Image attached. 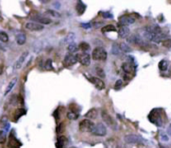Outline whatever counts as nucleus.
I'll return each instance as SVG.
<instances>
[{
	"label": "nucleus",
	"instance_id": "f257e3e1",
	"mask_svg": "<svg viewBox=\"0 0 171 148\" xmlns=\"http://www.w3.org/2000/svg\"><path fill=\"white\" fill-rule=\"evenodd\" d=\"M143 37L146 40H150L152 41L153 38L155 37L156 34L160 33L161 32V28L159 26H154V25H151V26H145L143 29Z\"/></svg>",
	"mask_w": 171,
	"mask_h": 148
},
{
	"label": "nucleus",
	"instance_id": "f03ea898",
	"mask_svg": "<svg viewBox=\"0 0 171 148\" xmlns=\"http://www.w3.org/2000/svg\"><path fill=\"white\" fill-rule=\"evenodd\" d=\"M92 59L96 61H105L107 59V52L104 48L96 47L92 52Z\"/></svg>",
	"mask_w": 171,
	"mask_h": 148
},
{
	"label": "nucleus",
	"instance_id": "7ed1b4c3",
	"mask_svg": "<svg viewBox=\"0 0 171 148\" xmlns=\"http://www.w3.org/2000/svg\"><path fill=\"white\" fill-rule=\"evenodd\" d=\"M101 117L108 126H109L110 128H112L113 130H116V128H117V124H116L115 120L112 118V116H111L105 109L101 111Z\"/></svg>",
	"mask_w": 171,
	"mask_h": 148
},
{
	"label": "nucleus",
	"instance_id": "20e7f679",
	"mask_svg": "<svg viewBox=\"0 0 171 148\" xmlns=\"http://www.w3.org/2000/svg\"><path fill=\"white\" fill-rule=\"evenodd\" d=\"M94 123L89 119H83L79 122V130L81 132H92Z\"/></svg>",
	"mask_w": 171,
	"mask_h": 148
},
{
	"label": "nucleus",
	"instance_id": "39448f33",
	"mask_svg": "<svg viewBox=\"0 0 171 148\" xmlns=\"http://www.w3.org/2000/svg\"><path fill=\"white\" fill-rule=\"evenodd\" d=\"M91 133L96 136H105L107 133V128L103 123L99 122L97 124H94V127H93L92 132Z\"/></svg>",
	"mask_w": 171,
	"mask_h": 148
},
{
	"label": "nucleus",
	"instance_id": "423d86ee",
	"mask_svg": "<svg viewBox=\"0 0 171 148\" xmlns=\"http://www.w3.org/2000/svg\"><path fill=\"white\" fill-rule=\"evenodd\" d=\"M127 41L133 45H140V46H143L145 44L144 40L141 38L140 35H138V34H131V35H129V37L127 38Z\"/></svg>",
	"mask_w": 171,
	"mask_h": 148
},
{
	"label": "nucleus",
	"instance_id": "0eeeda50",
	"mask_svg": "<svg viewBox=\"0 0 171 148\" xmlns=\"http://www.w3.org/2000/svg\"><path fill=\"white\" fill-rule=\"evenodd\" d=\"M77 57V61H79L80 63L83 65V66H88L90 64V61H91V57L88 53H85V52H82V53H79L76 55Z\"/></svg>",
	"mask_w": 171,
	"mask_h": 148
},
{
	"label": "nucleus",
	"instance_id": "6e6552de",
	"mask_svg": "<svg viewBox=\"0 0 171 148\" xmlns=\"http://www.w3.org/2000/svg\"><path fill=\"white\" fill-rule=\"evenodd\" d=\"M76 62H77V57H76V55L68 53L67 55L65 56V58L63 60V64H64V66L70 67V66H72V65L75 64Z\"/></svg>",
	"mask_w": 171,
	"mask_h": 148
},
{
	"label": "nucleus",
	"instance_id": "1a4fd4ad",
	"mask_svg": "<svg viewBox=\"0 0 171 148\" xmlns=\"http://www.w3.org/2000/svg\"><path fill=\"white\" fill-rule=\"evenodd\" d=\"M135 18L131 15H123L119 18V24L121 26H127V25H130L132 23H134Z\"/></svg>",
	"mask_w": 171,
	"mask_h": 148
},
{
	"label": "nucleus",
	"instance_id": "9d476101",
	"mask_svg": "<svg viewBox=\"0 0 171 148\" xmlns=\"http://www.w3.org/2000/svg\"><path fill=\"white\" fill-rule=\"evenodd\" d=\"M141 140V137H139L136 134H128L124 137V141L128 144H137Z\"/></svg>",
	"mask_w": 171,
	"mask_h": 148
},
{
	"label": "nucleus",
	"instance_id": "9b49d317",
	"mask_svg": "<svg viewBox=\"0 0 171 148\" xmlns=\"http://www.w3.org/2000/svg\"><path fill=\"white\" fill-rule=\"evenodd\" d=\"M27 56H28V52H27V51H25V52L22 53L21 55L19 56V58L16 60L15 64H14V68H15V69H20V68L23 66V64H24L25 60H26Z\"/></svg>",
	"mask_w": 171,
	"mask_h": 148
},
{
	"label": "nucleus",
	"instance_id": "f8f14e48",
	"mask_svg": "<svg viewBox=\"0 0 171 148\" xmlns=\"http://www.w3.org/2000/svg\"><path fill=\"white\" fill-rule=\"evenodd\" d=\"M148 118H149V120L152 122V123L157 124V125H161V117L156 110H153L152 112L148 115Z\"/></svg>",
	"mask_w": 171,
	"mask_h": 148
},
{
	"label": "nucleus",
	"instance_id": "ddd939ff",
	"mask_svg": "<svg viewBox=\"0 0 171 148\" xmlns=\"http://www.w3.org/2000/svg\"><path fill=\"white\" fill-rule=\"evenodd\" d=\"M25 28L30 31H40L44 28V26H42L41 24H38L36 23V22H27L26 24H25Z\"/></svg>",
	"mask_w": 171,
	"mask_h": 148
},
{
	"label": "nucleus",
	"instance_id": "4468645a",
	"mask_svg": "<svg viewBox=\"0 0 171 148\" xmlns=\"http://www.w3.org/2000/svg\"><path fill=\"white\" fill-rule=\"evenodd\" d=\"M89 80L91 81V83H92L94 86L96 87V89L102 90V89H104V88H105L104 82L102 81L100 78H98V77H90Z\"/></svg>",
	"mask_w": 171,
	"mask_h": 148
},
{
	"label": "nucleus",
	"instance_id": "2eb2a0df",
	"mask_svg": "<svg viewBox=\"0 0 171 148\" xmlns=\"http://www.w3.org/2000/svg\"><path fill=\"white\" fill-rule=\"evenodd\" d=\"M33 20H35L36 22H38V24H50L51 23V19L48 18L46 16H40V15H35L33 16Z\"/></svg>",
	"mask_w": 171,
	"mask_h": 148
},
{
	"label": "nucleus",
	"instance_id": "dca6fc26",
	"mask_svg": "<svg viewBox=\"0 0 171 148\" xmlns=\"http://www.w3.org/2000/svg\"><path fill=\"white\" fill-rule=\"evenodd\" d=\"M118 34L120 38H128L130 35V30L127 26H120L118 30Z\"/></svg>",
	"mask_w": 171,
	"mask_h": 148
},
{
	"label": "nucleus",
	"instance_id": "f3484780",
	"mask_svg": "<svg viewBox=\"0 0 171 148\" xmlns=\"http://www.w3.org/2000/svg\"><path fill=\"white\" fill-rule=\"evenodd\" d=\"M134 66L132 65L131 62H124L123 64H122V69L124 70V72L126 74H132L134 72Z\"/></svg>",
	"mask_w": 171,
	"mask_h": 148
},
{
	"label": "nucleus",
	"instance_id": "a211bd4d",
	"mask_svg": "<svg viewBox=\"0 0 171 148\" xmlns=\"http://www.w3.org/2000/svg\"><path fill=\"white\" fill-rule=\"evenodd\" d=\"M105 148H118V142L114 138H108L104 142Z\"/></svg>",
	"mask_w": 171,
	"mask_h": 148
},
{
	"label": "nucleus",
	"instance_id": "6ab92c4d",
	"mask_svg": "<svg viewBox=\"0 0 171 148\" xmlns=\"http://www.w3.org/2000/svg\"><path fill=\"white\" fill-rule=\"evenodd\" d=\"M45 15L48 16V18H60L61 14L59 12H57L56 10H52V9H48L45 11Z\"/></svg>",
	"mask_w": 171,
	"mask_h": 148
},
{
	"label": "nucleus",
	"instance_id": "aec40b11",
	"mask_svg": "<svg viewBox=\"0 0 171 148\" xmlns=\"http://www.w3.org/2000/svg\"><path fill=\"white\" fill-rule=\"evenodd\" d=\"M16 41L18 45H23L26 42V35L23 32H19L16 34Z\"/></svg>",
	"mask_w": 171,
	"mask_h": 148
},
{
	"label": "nucleus",
	"instance_id": "412c9836",
	"mask_svg": "<svg viewBox=\"0 0 171 148\" xmlns=\"http://www.w3.org/2000/svg\"><path fill=\"white\" fill-rule=\"evenodd\" d=\"M97 115H98V111H97V109H95V108H92V109H90L89 111H87V113L85 114L86 119H89V120H91V119H95L97 117Z\"/></svg>",
	"mask_w": 171,
	"mask_h": 148
},
{
	"label": "nucleus",
	"instance_id": "4be33fe9",
	"mask_svg": "<svg viewBox=\"0 0 171 148\" xmlns=\"http://www.w3.org/2000/svg\"><path fill=\"white\" fill-rule=\"evenodd\" d=\"M85 9H86V5L82 1H78V3L76 4V11H77L78 15H82L84 13Z\"/></svg>",
	"mask_w": 171,
	"mask_h": 148
},
{
	"label": "nucleus",
	"instance_id": "5701e85b",
	"mask_svg": "<svg viewBox=\"0 0 171 148\" xmlns=\"http://www.w3.org/2000/svg\"><path fill=\"white\" fill-rule=\"evenodd\" d=\"M67 144V139L65 136H59L57 139V148H63Z\"/></svg>",
	"mask_w": 171,
	"mask_h": 148
},
{
	"label": "nucleus",
	"instance_id": "b1692460",
	"mask_svg": "<svg viewBox=\"0 0 171 148\" xmlns=\"http://www.w3.org/2000/svg\"><path fill=\"white\" fill-rule=\"evenodd\" d=\"M166 36H167V34H165V33H163L161 31L160 33H158V34H156L155 35V37L154 38H153V42H156V43H157V42H162L164 40V39H166Z\"/></svg>",
	"mask_w": 171,
	"mask_h": 148
},
{
	"label": "nucleus",
	"instance_id": "393cba45",
	"mask_svg": "<svg viewBox=\"0 0 171 148\" xmlns=\"http://www.w3.org/2000/svg\"><path fill=\"white\" fill-rule=\"evenodd\" d=\"M16 82H17V78L15 77V78H13L12 80H11V81L9 82V83H8L7 88H6V90H5V93H4L5 95H7L8 93H9L11 90H12V88L14 87V85L16 84Z\"/></svg>",
	"mask_w": 171,
	"mask_h": 148
},
{
	"label": "nucleus",
	"instance_id": "a878e982",
	"mask_svg": "<svg viewBox=\"0 0 171 148\" xmlns=\"http://www.w3.org/2000/svg\"><path fill=\"white\" fill-rule=\"evenodd\" d=\"M111 52L114 55H120L122 53V51L120 50V47H119V44L118 43H114L112 45V49H111Z\"/></svg>",
	"mask_w": 171,
	"mask_h": 148
},
{
	"label": "nucleus",
	"instance_id": "bb28decb",
	"mask_svg": "<svg viewBox=\"0 0 171 148\" xmlns=\"http://www.w3.org/2000/svg\"><path fill=\"white\" fill-rule=\"evenodd\" d=\"M67 50H68V52H69L70 54H73V53H75L76 51L78 50V46L75 43H74V42H72V43H70L67 46Z\"/></svg>",
	"mask_w": 171,
	"mask_h": 148
},
{
	"label": "nucleus",
	"instance_id": "cd10ccee",
	"mask_svg": "<svg viewBox=\"0 0 171 148\" xmlns=\"http://www.w3.org/2000/svg\"><path fill=\"white\" fill-rule=\"evenodd\" d=\"M79 48H80L81 51H83V52L87 53L88 50H90V45L87 43V42H81L80 44H79Z\"/></svg>",
	"mask_w": 171,
	"mask_h": 148
},
{
	"label": "nucleus",
	"instance_id": "c85d7f7f",
	"mask_svg": "<svg viewBox=\"0 0 171 148\" xmlns=\"http://www.w3.org/2000/svg\"><path fill=\"white\" fill-rule=\"evenodd\" d=\"M101 31L103 33H107V32H110V31H116V27L114 25H106V26L102 27Z\"/></svg>",
	"mask_w": 171,
	"mask_h": 148
},
{
	"label": "nucleus",
	"instance_id": "c756f323",
	"mask_svg": "<svg viewBox=\"0 0 171 148\" xmlns=\"http://www.w3.org/2000/svg\"><path fill=\"white\" fill-rule=\"evenodd\" d=\"M8 40H9L8 34L6 32H4V31L0 30V41L3 42V43H5V42H8Z\"/></svg>",
	"mask_w": 171,
	"mask_h": 148
},
{
	"label": "nucleus",
	"instance_id": "7c9ffc66",
	"mask_svg": "<svg viewBox=\"0 0 171 148\" xmlns=\"http://www.w3.org/2000/svg\"><path fill=\"white\" fill-rule=\"evenodd\" d=\"M158 67L161 71H165L168 67V61L167 60H161L158 63Z\"/></svg>",
	"mask_w": 171,
	"mask_h": 148
},
{
	"label": "nucleus",
	"instance_id": "2f4dec72",
	"mask_svg": "<svg viewBox=\"0 0 171 148\" xmlns=\"http://www.w3.org/2000/svg\"><path fill=\"white\" fill-rule=\"evenodd\" d=\"M119 47H120V50L122 52H130L131 51V48L128 46L126 43L122 42V43H119Z\"/></svg>",
	"mask_w": 171,
	"mask_h": 148
},
{
	"label": "nucleus",
	"instance_id": "473e14b6",
	"mask_svg": "<svg viewBox=\"0 0 171 148\" xmlns=\"http://www.w3.org/2000/svg\"><path fill=\"white\" fill-rule=\"evenodd\" d=\"M67 118L70 119V120H76L78 118V114L72 112V111H69V112H67Z\"/></svg>",
	"mask_w": 171,
	"mask_h": 148
},
{
	"label": "nucleus",
	"instance_id": "72a5a7b5",
	"mask_svg": "<svg viewBox=\"0 0 171 148\" xmlns=\"http://www.w3.org/2000/svg\"><path fill=\"white\" fill-rule=\"evenodd\" d=\"M162 46L165 48H171V38H166L162 41Z\"/></svg>",
	"mask_w": 171,
	"mask_h": 148
},
{
	"label": "nucleus",
	"instance_id": "f704fd0d",
	"mask_svg": "<svg viewBox=\"0 0 171 148\" xmlns=\"http://www.w3.org/2000/svg\"><path fill=\"white\" fill-rule=\"evenodd\" d=\"M45 69L47 70H52L53 67H52V60L51 59H48V60H46V62H45Z\"/></svg>",
	"mask_w": 171,
	"mask_h": 148
},
{
	"label": "nucleus",
	"instance_id": "c9c22d12",
	"mask_svg": "<svg viewBox=\"0 0 171 148\" xmlns=\"http://www.w3.org/2000/svg\"><path fill=\"white\" fill-rule=\"evenodd\" d=\"M6 140V134L3 130H0V143H4Z\"/></svg>",
	"mask_w": 171,
	"mask_h": 148
},
{
	"label": "nucleus",
	"instance_id": "e433bc0d",
	"mask_svg": "<svg viewBox=\"0 0 171 148\" xmlns=\"http://www.w3.org/2000/svg\"><path fill=\"white\" fill-rule=\"evenodd\" d=\"M96 73H97L100 77H105V72L103 71V69L100 68V67H96Z\"/></svg>",
	"mask_w": 171,
	"mask_h": 148
},
{
	"label": "nucleus",
	"instance_id": "4c0bfd02",
	"mask_svg": "<svg viewBox=\"0 0 171 148\" xmlns=\"http://www.w3.org/2000/svg\"><path fill=\"white\" fill-rule=\"evenodd\" d=\"M122 86H123V81L117 80V81H116L115 85H114V88H115V90H118V89H120Z\"/></svg>",
	"mask_w": 171,
	"mask_h": 148
},
{
	"label": "nucleus",
	"instance_id": "58836bf2",
	"mask_svg": "<svg viewBox=\"0 0 171 148\" xmlns=\"http://www.w3.org/2000/svg\"><path fill=\"white\" fill-rule=\"evenodd\" d=\"M102 14V16L104 17V18H108V19H111L112 18V14H110L109 12H103V13H101Z\"/></svg>",
	"mask_w": 171,
	"mask_h": 148
},
{
	"label": "nucleus",
	"instance_id": "ea45409f",
	"mask_svg": "<svg viewBox=\"0 0 171 148\" xmlns=\"http://www.w3.org/2000/svg\"><path fill=\"white\" fill-rule=\"evenodd\" d=\"M80 26L82 28H84V29H89V28H91V24L90 23H81Z\"/></svg>",
	"mask_w": 171,
	"mask_h": 148
},
{
	"label": "nucleus",
	"instance_id": "a19ab883",
	"mask_svg": "<svg viewBox=\"0 0 171 148\" xmlns=\"http://www.w3.org/2000/svg\"><path fill=\"white\" fill-rule=\"evenodd\" d=\"M3 70H4V68H3V66H2L1 64H0V75H1L2 73H3Z\"/></svg>",
	"mask_w": 171,
	"mask_h": 148
},
{
	"label": "nucleus",
	"instance_id": "79ce46f5",
	"mask_svg": "<svg viewBox=\"0 0 171 148\" xmlns=\"http://www.w3.org/2000/svg\"><path fill=\"white\" fill-rule=\"evenodd\" d=\"M0 49H1V51H3V52L4 51H6V48H5L4 46H2L1 44H0Z\"/></svg>",
	"mask_w": 171,
	"mask_h": 148
},
{
	"label": "nucleus",
	"instance_id": "37998d69",
	"mask_svg": "<svg viewBox=\"0 0 171 148\" xmlns=\"http://www.w3.org/2000/svg\"><path fill=\"white\" fill-rule=\"evenodd\" d=\"M168 132H169V134H171V124L169 125V127H168Z\"/></svg>",
	"mask_w": 171,
	"mask_h": 148
},
{
	"label": "nucleus",
	"instance_id": "c03bdc74",
	"mask_svg": "<svg viewBox=\"0 0 171 148\" xmlns=\"http://www.w3.org/2000/svg\"><path fill=\"white\" fill-rule=\"evenodd\" d=\"M160 146V148H166V147H164V146H162V145H159Z\"/></svg>",
	"mask_w": 171,
	"mask_h": 148
},
{
	"label": "nucleus",
	"instance_id": "a18cd8bd",
	"mask_svg": "<svg viewBox=\"0 0 171 148\" xmlns=\"http://www.w3.org/2000/svg\"><path fill=\"white\" fill-rule=\"evenodd\" d=\"M70 148H76V147H70Z\"/></svg>",
	"mask_w": 171,
	"mask_h": 148
}]
</instances>
